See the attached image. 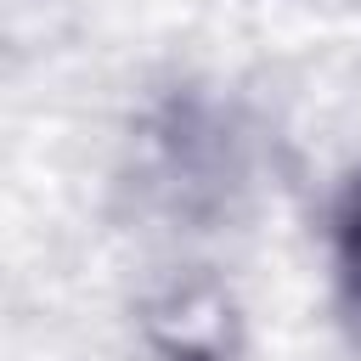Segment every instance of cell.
<instances>
[{
  "mask_svg": "<svg viewBox=\"0 0 361 361\" xmlns=\"http://www.w3.org/2000/svg\"><path fill=\"white\" fill-rule=\"evenodd\" d=\"M333 271H338L344 310L361 327V175L344 186V197L333 209Z\"/></svg>",
  "mask_w": 361,
  "mask_h": 361,
  "instance_id": "7a4b0ae2",
  "label": "cell"
},
{
  "mask_svg": "<svg viewBox=\"0 0 361 361\" xmlns=\"http://www.w3.org/2000/svg\"><path fill=\"white\" fill-rule=\"evenodd\" d=\"M147 338L164 361H237L243 322L220 282L180 276L147 305Z\"/></svg>",
  "mask_w": 361,
  "mask_h": 361,
  "instance_id": "6da1fadb",
  "label": "cell"
}]
</instances>
